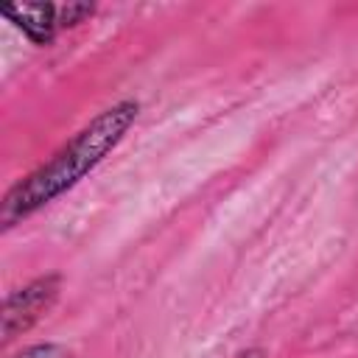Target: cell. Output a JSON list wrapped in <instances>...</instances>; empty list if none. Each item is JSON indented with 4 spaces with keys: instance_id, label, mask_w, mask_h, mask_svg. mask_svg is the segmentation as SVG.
<instances>
[{
    "instance_id": "6da1fadb",
    "label": "cell",
    "mask_w": 358,
    "mask_h": 358,
    "mask_svg": "<svg viewBox=\"0 0 358 358\" xmlns=\"http://www.w3.org/2000/svg\"><path fill=\"white\" fill-rule=\"evenodd\" d=\"M143 103L137 98H120L87 120L67 143H62L45 162L20 176L0 201V229L8 232L28 221L64 193H70L84 176H90L131 131Z\"/></svg>"
},
{
    "instance_id": "7a4b0ae2",
    "label": "cell",
    "mask_w": 358,
    "mask_h": 358,
    "mask_svg": "<svg viewBox=\"0 0 358 358\" xmlns=\"http://www.w3.org/2000/svg\"><path fill=\"white\" fill-rule=\"evenodd\" d=\"M62 285H64V277L59 271H48L8 291L3 299V310H0L3 344L14 341L17 336H25L34 324H39L56 308L62 296Z\"/></svg>"
},
{
    "instance_id": "3957f363",
    "label": "cell",
    "mask_w": 358,
    "mask_h": 358,
    "mask_svg": "<svg viewBox=\"0 0 358 358\" xmlns=\"http://www.w3.org/2000/svg\"><path fill=\"white\" fill-rule=\"evenodd\" d=\"M0 14L36 48L53 45V39L62 34L59 3H3Z\"/></svg>"
},
{
    "instance_id": "277c9868",
    "label": "cell",
    "mask_w": 358,
    "mask_h": 358,
    "mask_svg": "<svg viewBox=\"0 0 358 358\" xmlns=\"http://www.w3.org/2000/svg\"><path fill=\"white\" fill-rule=\"evenodd\" d=\"M95 11H98L95 3H59V28H62V31L78 28V25H84Z\"/></svg>"
},
{
    "instance_id": "5b68a950",
    "label": "cell",
    "mask_w": 358,
    "mask_h": 358,
    "mask_svg": "<svg viewBox=\"0 0 358 358\" xmlns=\"http://www.w3.org/2000/svg\"><path fill=\"white\" fill-rule=\"evenodd\" d=\"M14 358H76V352L67 344H59V341H39V344H31V347L20 350Z\"/></svg>"
},
{
    "instance_id": "8992f818",
    "label": "cell",
    "mask_w": 358,
    "mask_h": 358,
    "mask_svg": "<svg viewBox=\"0 0 358 358\" xmlns=\"http://www.w3.org/2000/svg\"><path fill=\"white\" fill-rule=\"evenodd\" d=\"M238 358H266V355H263V350L252 347V350H243V352H238Z\"/></svg>"
}]
</instances>
